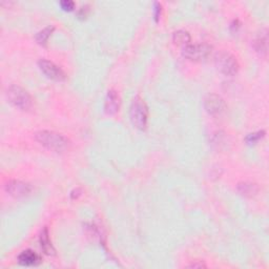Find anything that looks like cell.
<instances>
[{
  "instance_id": "obj_1",
  "label": "cell",
  "mask_w": 269,
  "mask_h": 269,
  "mask_svg": "<svg viewBox=\"0 0 269 269\" xmlns=\"http://www.w3.org/2000/svg\"><path fill=\"white\" fill-rule=\"evenodd\" d=\"M35 139L46 149L56 153H62L68 147V140L63 135L53 131H39L35 133Z\"/></svg>"
},
{
  "instance_id": "obj_2",
  "label": "cell",
  "mask_w": 269,
  "mask_h": 269,
  "mask_svg": "<svg viewBox=\"0 0 269 269\" xmlns=\"http://www.w3.org/2000/svg\"><path fill=\"white\" fill-rule=\"evenodd\" d=\"M129 116H131L133 125L140 131H144L147 126V121H149V108L140 96H136L133 99Z\"/></svg>"
},
{
  "instance_id": "obj_3",
  "label": "cell",
  "mask_w": 269,
  "mask_h": 269,
  "mask_svg": "<svg viewBox=\"0 0 269 269\" xmlns=\"http://www.w3.org/2000/svg\"><path fill=\"white\" fill-rule=\"evenodd\" d=\"M5 95L8 102L21 110H29L33 106L31 95L19 85L12 84L8 86Z\"/></svg>"
},
{
  "instance_id": "obj_4",
  "label": "cell",
  "mask_w": 269,
  "mask_h": 269,
  "mask_svg": "<svg viewBox=\"0 0 269 269\" xmlns=\"http://www.w3.org/2000/svg\"><path fill=\"white\" fill-rule=\"evenodd\" d=\"M215 66L225 76H235L239 71V63L235 56L228 52L221 51L215 57Z\"/></svg>"
},
{
  "instance_id": "obj_5",
  "label": "cell",
  "mask_w": 269,
  "mask_h": 269,
  "mask_svg": "<svg viewBox=\"0 0 269 269\" xmlns=\"http://www.w3.org/2000/svg\"><path fill=\"white\" fill-rule=\"evenodd\" d=\"M212 47L202 43V45H188L183 48L182 55L192 61H202L211 55Z\"/></svg>"
},
{
  "instance_id": "obj_6",
  "label": "cell",
  "mask_w": 269,
  "mask_h": 269,
  "mask_svg": "<svg viewBox=\"0 0 269 269\" xmlns=\"http://www.w3.org/2000/svg\"><path fill=\"white\" fill-rule=\"evenodd\" d=\"M5 192L17 199L25 198L32 194L33 187L25 182L19 181V180H10L4 184Z\"/></svg>"
},
{
  "instance_id": "obj_7",
  "label": "cell",
  "mask_w": 269,
  "mask_h": 269,
  "mask_svg": "<svg viewBox=\"0 0 269 269\" xmlns=\"http://www.w3.org/2000/svg\"><path fill=\"white\" fill-rule=\"evenodd\" d=\"M38 66L40 68V71L48 78H50V79L55 80V81L65 80V78H66L65 73L54 62L50 61V60L40 59L38 61Z\"/></svg>"
},
{
  "instance_id": "obj_8",
  "label": "cell",
  "mask_w": 269,
  "mask_h": 269,
  "mask_svg": "<svg viewBox=\"0 0 269 269\" xmlns=\"http://www.w3.org/2000/svg\"><path fill=\"white\" fill-rule=\"evenodd\" d=\"M204 108L212 116H220L226 109L224 99L216 94H210L204 100Z\"/></svg>"
},
{
  "instance_id": "obj_9",
  "label": "cell",
  "mask_w": 269,
  "mask_h": 269,
  "mask_svg": "<svg viewBox=\"0 0 269 269\" xmlns=\"http://www.w3.org/2000/svg\"><path fill=\"white\" fill-rule=\"evenodd\" d=\"M119 108H120V98L117 92L114 90L108 91L106 98V103H104V111H106L108 115H115L119 110Z\"/></svg>"
},
{
  "instance_id": "obj_10",
  "label": "cell",
  "mask_w": 269,
  "mask_h": 269,
  "mask_svg": "<svg viewBox=\"0 0 269 269\" xmlns=\"http://www.w3.org/2000/svg\"><path fill=\"white\" fill-rule=\"evenodd\" d=\"M17 259H18V263L20 265L28 266V267L37 266L41 263L40 256L31 249L23 250Z\"/></svg>"
},
{
  "instance_id": "obj_11",
  "label": "cell",
  "mask_w": 269,
  "mask_h": 269,
  "mask_svg": "<svg viewBox=\"0 0 269 269\" xmlns=\"http://www.w3.org/2000/svg\"><path fill=\"white\" fill-rule=\"evenodd\" d=\"M254 49L256 50L257 53H259L261 56L266 57L268 52V32L266 29L261 30L256 39L254 40Z\"/></svg>"
},
{
  "instance_id": "obj_12",
  "label": "cell",
  "mask_w": 269,
  "mask_h": 269,
  "mask_svg": "<svg viewBox=\"0 0 269 269\" xmlns=\"http://www.w3.org/2000/svg\"><path fill=\"white\" fill-rule=\"evenodd\" d=\"M40 246L42 250L45 251V254L48 256H54L55 255V249L53 247V244H52V241L50 239V232L48 227H45L42 229L40 233Z\"/></svg>"
},
{
  "instance_id": "obj_13",
  "label": "cell",
  "mask_w": 269,
  "mask_h": 269,
  "mask_svg": "<svg viewBox=\"0 0 269 269\" xmlns=\"http://www.w3.org/2000/svg\"><path fill=\"white\" fill-rule=\"evenodd\" d=\"M237 190L243 197L253 198L259 193V186L253 182H241L237 186Z\"/></svg>"
},
{
  "instance_id": "obj_14",
  "label": "cell",
  "mask_w": 269,
  "mask_h": 269,
  "mask_svg": "<svg viewBox=\"0 0 269 269\" xmlns=\"http://www.w3.org/2000/svg\"><path fill=\"white\" fill-rule=\"evenodd\" d=\"M190 40H192V38H190L189 33L184 30H179L172 34V41L175 42L177 46H182L184 48L190 45Z\"/></svg>"
},
{
  "instance_id": "obj_15",
  "label": "cell",
  "mask_w": 269,
  "mask_h": 269,
  "mask_svg": "<svg viewBox=\"0 0 269 269\" xmlns=\"http://www.w3.org/2000/svg\"><path fill=\"white\" fill-rule=\"evenodd\" d=\"M54 31H55L54 25H48L47 28H45L42 31H40L36 34L35 39H36V41L39 43V45L47 46V42Z\"/></svg>"
},
{
  "instance_id": "obj_16",
  "label": "cell",
  "mask_w": 269,
  "mask_h": 269,
  "mask_svg": "<svg viewBox=\"0 0 269 269\" xmlns=\"http://www.w3.org/2000/svg\"><path fill=\"white\" fill-rule=\"evenodd\" d=\"M264 137H265V132L264 131H259L257 133L249 134L246 137V142L248 144H255V143H257L260 140V139H262Z\"/></svg>"
},
{
  "instance_id": "obj_17",
  "label": "cell",
  "mask_w": 269,
  "mask_h": 269,
  "mask_svg": "<svg viewBox=\"0 0 269 269\" xmlns=\"http://www.w3.org/2000/svg\"><path fill=\"white\" fill-rule=\"evenodd\" d=\"M60 6H61L64 11L71 12L75 8V2L72 1V0H62V1H60Z\"/></svg>"
},
{
  "instance_id": "obj_18",
  "label": "cell",
  "mask_w": 269,
  "mask_h": 269,
  "mask_svg": "<svg viewBox=\"0 0 269 269\" xmlns=\"http://www.w3.org/2000/svg\"><path fill=\"white\" fill-rule=\"evenodd\" d=\"M161 8H162L161 3H159V2H155V3H154V16H155L156 21H158L159 18H160Z\"/></svg>"
},
{
  "instance_id": "obj_19",
  "label": "cell",
  "mask_w": 269,
  "mask_h": 269,
  "mask_svg": "<svg viewBox=\"0 0 269 269\" xmlns=\"http://www.w3.org/2000/svg\"><path fill=\"white\" fill-rule=\"evenodd\" d=\"M188 268H206V264H204L203 262H200V261H198V262H195V263H192V264H189L187 266Z\"/></svg>"
},
{
  "instance_id": "obj_20",
  "label": "cell",
  "mask_w": 269,
  "mask_h": 269,
  "mask_svg": "<svg viewBox=\"0 0 269 269\" xmlns=\"http://www.w3.org/2000/svg\"><path fill=\"white\" fill-rule=\"evenodd\" d=\"M88 8H89L88 5L82 6V7L80 8V11L78 12V15H79L80 17H85V16H86V11H88Z\"/></svg>"
}]
</instances>
